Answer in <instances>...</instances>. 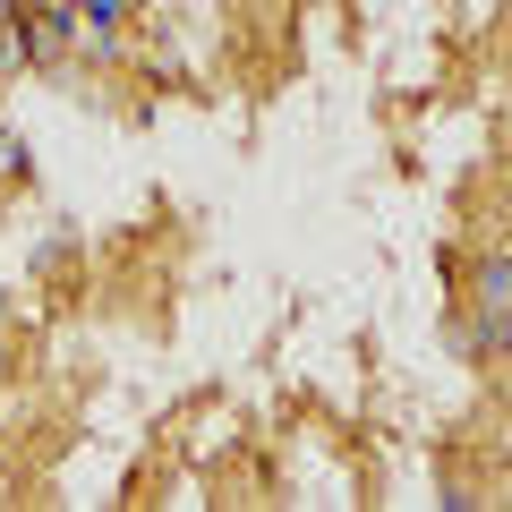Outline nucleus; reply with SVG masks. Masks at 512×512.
Here are the masks:
<instances>
[{
    "mask_svg": "<svg viewBox=\"0 0 512 512\" xmlns=\"http://www.w3.org/2000/svg\"><path fill=\"white\" fill-rule=\"evenodd\" d=\"M478 316H487L495 342H512V256H487L478 265Z\"/></svg>",
    "mask_w": 512,
    "mask_h": 512,
    "instance_id": "nucleus-1",
    "label": "nucleus"
},
{
    "mask_svg": "<svg viewBox=\"0 0 512 512\" xmlns=\"http://www.w3.org/2000/svg\"><path fill=\"white\" fill-rule=\"evenodd\" d=\"M69 35H77V26H69V9H43V18L26 26V52H35V60H52V52H69Z\"/></svg>",
    "mask_w": 512,
    "mask_h": 512,
    "instance_id": "nucleus-2",
    "label": "nucleus"
},
{
    "mask_svg": "<svg viewBox=\"0 0 512 512\" xmlns=\"http://www.w3.org/2000/svg\"><path fill=\"white\" fill-rule=\"evenodd\" d=\"M77 9H86V18H94V35H111V26H120L128 9H137V0H77Z\"/></svg>",
    "mask_w": 512,
    "mask_h": 512,
    "instance_id": "nucleus-3",
    "label": "nucleus"
},
{
    "mask_svg": "<svg viewBox=\"0 0 512 512\" xmlns=\"http://www.w3.org/2000/svg\"><path fill=\"white\" fill-rule=\"evenodd\" d=\"M9 9H18V0H0V18H9Z\"/></svg>",
    "mask_w": 512,
    "mask_h": 512,
    "instance_id": "nucleus-4",
    "label": "nucleus"
}]
</instances>
